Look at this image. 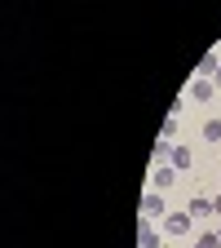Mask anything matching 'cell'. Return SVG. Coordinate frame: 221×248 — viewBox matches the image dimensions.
Segmentation results:
<instances>
[{
	"label": "cell",
	"mask_w": 221,
	"mask_h": 248,
	"mask_svg": "<svg viewBox=\"0 0 221 248\" xmlns=\"http://www.w3.org/2000/svg\"><path fill=\"white\" fill-rule=\"evenodd\" d=\"M186 213H191V217H208V213H212V200L195 195V200H191V208H186Z\"/></svg>",
	"instance_id": "cell-7"
},
{
	"label": "cell",
	"mask_w": 221,
	"mask_h": 248,
	"mask_svg": "<svg viewBox=\"0 0 221 248\" xmlns=\"http://www.w3.org/2000/svg\"><path fill=\"white\" fill-rule=\"evenodd\" d=\"M186 93H191V98H195V102H208V98H212V93H217V84H212V80H204V76H195V84H191V89H186Z\"/></svg>",
	"instance_id": "cell-4"
},
{
	"label": "cell",
	"mask_w": 221,
	"mask_h": 248,
	"mask_svg": "<svg viewBox=\"0 0 221 248\" xmlns=\"http://www.w3.org/2000/svg\"><path fill=\"white\" fill-rule=\"evenodd\" d=\"M150 182H155V191H168V186L177 182V169H173V164H155Z\"/></svg>",
	"instance_id": "cell-3"
},
{
	"label": "cell",
	"mask_w": 221,
	"mask_h": 248,
	"mask_svg": "<svg viewBox=\"0 0 221 248\" xmlns=\"http://www.w3.org/2000/svg\"><path fill=\"white\" fill-rule=\"evenodd\" d=\"M168 164H173V169H191V164H195V155L186 151V146H173V160H168Z\"/></svg>",
	"instance_id": "cell-6"
},
{
	"label": "cell",
	"mask_w": 221,
	"mask_h": 248,
	"mask_svg": "<svg viewBox=\"0 0 221 248\" xmlns=\"http://www.w3.org/2000/svg\"><path fill=\"white\" fill-rule=\"evenodd\" d=\"M160 226H164L168 235H191V231H195V222H191V213H168V217H164Z\"/></svg>",
	"instance_id": "cell-2"
},
{
	"label": "cell",
	"mask_w": 221,
	"mask_h": 248,
	"mask_svg": "<svg viewBox=\"0 0 221 248\" xmlns=\"http://www.w3.org/2000/svg\"><path fill=\"white\" fill-rule=\"evenodd\" d=\"M142 217H146V222H155V217L164 222V217H168V204H164L160 191H146V195H142Z\"/></svg>",
	"instance_id": "cell-1"
},
{
	"label": "cell",
	"mask_w": 221,
	"mask_h": 248,
	"mask_svg": "<svg viewBox=\"0 0 221 248\" xmlns=\"http://www.w3.org/2000/svg\"><path fill=\"white\" fill-rule=\"evenodd\" d=\"M212 213H217V217H221V195H217V200H212Z\"/></svg>",
	"instance_id": "cell-11"
},
{
	"label": "cell",
	"mask_w": 221,
	"mask_h": 248,
	"mask_svg": "<svg viewBox=\"0 0 221 248\" xmlns=\"http://www.w3.org/2000/svg\"><path fill=\"white\" fill-rule=\"evenodd\" d=\"M137 248H160V231H155V222H142V231H137Z\"/></svg>",
	"instance_id": "cell-5"
},
{
	"label": "cell",
	"mask_w": 221,
	"mask_h": 248,
	"mask_svg": "<svg viewBox=\"0 0 221 248\" xmlns=\"http://www.w3.org/2000/svg\"><path fill=\"white\" fill-rule=\"evenodd\" d=\"M217 67H221V58H217V53H204V62H199V76H217Z\"/></svg>",
	"instance_id": "cell-8"
},
{
	"label": "cell",
	"mask_w": 221,
	"mask_h": 248,
	"mask_svg": "<svg viewBox=\"0 0 221 248\" xmlns=\"http://www.w3.org/2000/svg\"><path fill=\"white\" fill-rule=\"evenodd\" d=\"M204 142H221V120H208L204 124Z\"/></svg>",
	"instance_id": "cell-9"
},
{
	"label": "cell",
	"mask_w": 221,
	"mask_h": 248,
	"mask_svg": "<svg viewBox=\"0 0 221 248\" xmlns=\"http://www.w3.org/2000/svg\"><path fill=\"white\" fill-rule=\"evenodd\" d=\"M212 84H217V89H221V67H217V76H212Z\"/></svg>",
	"instance_id": "cell-12"
},
{
	"label": "cell",
	"mask_w": 221,
	"mask_h": 248,
	"mask_svg": "<svg viewBox=\"0 0 221 248\" xmlns=\"http://www.w3.org/2000/svg\"><path fill=\"white\" fill-rule=\"evenodd\" d=\"M195 248H221V239H217V231H212V235H199V239H195Z\"/></svg>",
	"instance_id": "cell-10"
},
{
	"label": "cell",
	"mask_w": 221,
	"mask_h": 248,
	"mask_svg": "<svg viewBox=\"0 0 221 248\" xmlns=\"http://www.w3.org/2000/svg\"><path fill=\"white\" fill-rule=\"evenodd\" d=\"M217 239H221V226H217Z\"/></svg>",
	"instance_id": "cell-13"
}]
</instances>
